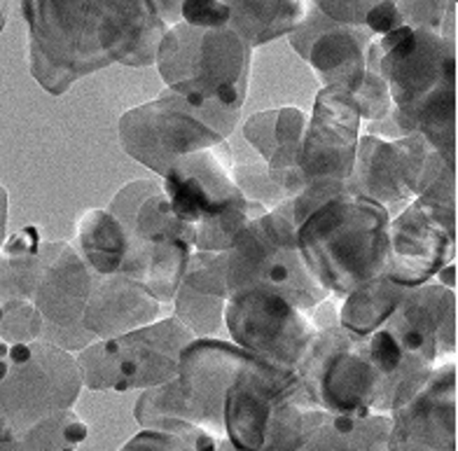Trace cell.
<instances>
[{"label":"cell","mask_w":458,"mask_h":451,"mask_svg":"<svg viewBox=\"0 0 458 451\" xmlns=\"http://www.w3.org/2000/svg\"><path fill=\"white\" fill-rule=\"evenodd\" d=\"M30 72L52 97L110 64L150 66L169 24L152 3H24Z\"/></svg>","instance_id":"6da1fadb"},{"label":"cell","mask_w":458,"mask_h":451,"mask_svg":"<svg viewBox=\"0 0 458 451\" xmlns=\"http://www.w3.org/2000/svg\"><path fill=\"white\" fill-rule=\"evenodd\" d=\"M253 358L227 339H192L182 349L174 379L145 388L139 397L136 421L148 430L181 438L194 451H216L225 438V396Z\"/></svg>","instance_id":"7a4b0ae2"},{"label":"cell","mask_w":458,"mask_h":451,"mask_svg":"<svg viewBox=\"0 0 458 451\" xmlns=\"http://www.w3.org/2000/svg\"><path fill=\"white\" fill-rule=\"evenodd\" d=\"M391 216L384 206L342 192L297 227L301 262L320 288L344 297L379 277L386 265Z\"/></svg>","instance_id":"3957f363"},{"label":"cell","mask_w":458,"mask_h":451,"mask_svg":"<svg viewBox=\"0 0 458 451\" xmlns=\"http://www.w3.org/2000/svg\"><path fill=\"white\" fill-rule=\"evenodd\" d=\"M250 61L253 47L227 26L208 29L178 21L164 33L155 64L166 87L194 108L239 124Z\"/></svg>","instance_id":"277c9868"},{"label":"cell","mask_w":458,"mask_h":451,"mask_svg":"<svg viewBox=\"0 0 458 451\" xmlns=\"http://www.w3.org/2000/svg\"><path fill=\"white\" fill-rule=\"evenodd\" d=\"M316 409L293 367L255 355L225 396V439L239 451H300Z\"/></svg>","instance_id":"5b68a950"},{"label":"cell","mask_w":458,"mask_h":451,"mask_svg":"<svg viewBox=\"0 0 458 451\" xmlns=\"http://www.w3.org/2000/svg\"><path fill=\"white\" fill-rule=\"evenodd\" d=\"M227 140L190 152L171 164L162 183L171 208L194 227V251L225 253L248 225L269 213L236 187Z\"/></svg>","instance_id":"8992f818"},{"label":"cell","mask_w":458,"mask_h":451,"mask_svg":"<svg viewBox=\"0 0 458 451\" xmlns=\"http://www.w3.org/2000/svg\"><path fill=\"white\" fill-rule=\"evenodd\" d=\"M82 391L78 361L47 342H0V442L24 438L43 419L72 409Z\"/></svg>","instance_id":"52a82bcc"},{"label":"cell","mask_w":458,"mask_h":451,"mask_svg":"<svg viewBox=\"0 0 458 451\" xmlns=\"http://www.w3.org/2000/svg\"><path fill=\"white\" fill-rule=\"evenodd\" d=\"M309 403L342 416L381 414L384 386L369 353L368 337L339 325L314 335L295 367Z\"/></svg>","instance_id":"ba28073f"},{"label":"cell","mask_w":458,"mask_h":451,"mask_svg":"<svg viewBox=\"0 0 458 451\" xmlns=\"http://www.w3.org/2000/svg\"><path fill=\"white\" fill-rule=\"evenodd\" d=\"M108 211L127 229L136 246L148 255L145 288L164 304L174 302L185 267L194 253V227L171 208L162 183L131 181L110 201Z\"/></svg>","instance_id":"9c48e42d"},{"label":"cell","mask_w":458,"mask_h":451,"mask_svg":"<svg viewBox=\"0 0 458 451\" xmlns=\"http://www.w3.org/2000/svg\"><path fill=\"white\" fill-rule=\"evenodd\" d=\"M192 339H197L192 332L171 316L120 337L89 344L75 358L82 386L91 391L155 388L174 379L182 349Z\"/></svg>","instance_id":"30bf717a"},{"label":"cell","mask_w":458,"mask_h":451,"mask_svg":"<svg viewBox=\"0 0 458 451\" xmlns=\"http://www.w3.org/2000/svg\"><path fill=\"white\" fill-rule=\"evenodd\" d=\"M295 232L276 211L265 213L248 225L227 251L229 295L253 285H267L311 316L330 295L301 262Z\"/></svg>","instance_id":"8fae6325"},{"label":"cell","mask_w":458,"mask_h":451,"mask_svg":"<svg viewBox=\"0 0 458 451\" xmlns=\"http://www.w3.org/2000/svg\"><path fill=\"white\" fill-rule=\"evenodd\" d=\"M234 127L166 89L155 101L122 115L120 143L131 159L164 178L175 159L225 143Z\"/></svg>","instance_id":"7c38bea8"},{"label":"cell","mask_w":458,"mask_h":451,"mask_svg":"<svg viewBox=\"0 0 458 451\" xmlns=\"http://www.w3.org/2000/svg\"><path fill=\"white\" fill-rule=\"evenodd\" d=\"M456 258V178L404 206L388 227L384 277L403 288L433 281Z\"/></svg>","instance_id":"4fadbf2b"},{"label":"cell","mask_w":458,"mask_h":451,"mask_svg":"<svg viewBox=\"0 0 458 451\" xmlns=\"http://www.w3.org/2000/svg\"><path fill=\"white\" fill-rule=\"evenodd\" d=\"M368 71L379 72L391 91V115L411 113L456 94V43L430 30L400 26L374 38Z\"/></svg>","instance_id":"5bb4252c"},{"label":"cell","mask_w":458,"mask_h":451,"mask_svg":"<svg viewBox=\"0 0 458 451\" xmlns=\"http://www.w3.org/2000/svg\"><path fill=\"white\" fill-rule=\"evenodd\" d=\"M446 178H456V166L446 164L419 133L403 139L360 133L349 187L353 194L384 206L393 217V211H403Z\"/></svg>","instance_id":"9a60e30c"},{"label":"cell","mask_w":458,"mask_h":451,"mask_svg":"<svg viewBox=\"0 0 458 451\" xmlns=\"http://www.w3.org/2000/svg\"><path fill=\"white\" fill-rule=\"evenodd\" d=\"M225 328L239 349L293 370L318 332L309 313L300 311L267 285H253L229 295Z\"/></svg>","instance_id":"2e32d148"},{"label":"cell","mask_w":458,"mask_h":451,"mask_svg":"<svg viewBox=\"0 0 458 451\" xmlns=\"http://www.w3.org/2000/svg\"><path fill=\"white\" fill-rule=\"evenodd\" d=\"M91 274L72 243L55 241L43 246V269L30 302L43 319L40 342L64 351H82L97 339L82 328V313L91 288Z\"/></svg>","instance_id":"e0dca14e"},{"label":"cell","mask_w":458,"mask_h":451,"mask_svg":"<svg viewBox=\"0 0 458 451\" xmlns=\"http://www.w3.org/2000/svg\"><path fill=\"white\" fill-rule=\"evenodd\" d=\"M360 110L356 98L335 87H323L314 101V113L307 115L301 139L300 169L304 185H346L353 174Z\"/></svg>","instance_id":"ac0fdd59"},{"label":"cell","mask_w":458,"mask_h":451,"mask_svg":"<svg viewBox=\"0 0 458 451\" xmlns=\"http://www.w3.org/2000/svg\"><path fill=\"white\" fill-rule=\"evenodd\" d=\"M372 40L365 26L337 24L316 5H309L300 26L288 36L290 47L314 68L323 87H335L351 97L365 80Z\"/></svg>","instance_id":"d6986e66"},{"label":"cell","mask_w":458,"mask_h":451,"mask_svg":"<svg viewBox=\"0 0 458 451\" xmlns=\"http://www.w3.org/2000/svg\"><path fill=\"white\" fill-rule=\"evenodd\" d=\"M384 330L407 353L433 365L456 361V290L440 283L410 288Z\"/></svg>","instance_id":"ffe728a7"},{"label":"cell","mask_w":458,"mask_h":451,"mask_svg":"<svg viewBox=\"0 0 458 451\" xmlns=\"http://www.w3.org/2000/svg\"><path fill=\"white\" fill-rule=\"evenodd\" d=\"M393 438L414 439L433 451H456V361L433 367L398 409L391 412Z\"/></svg>","instance_id":"44dd1931"},{"label":"cell","mask_w":458,"mask_h":451,"mask_svg":"<svg viewBox=\"0 0 458 451\" xmlns=\"http://www.w3.org/2000/svg\"><path fill=\"white\" fill-rule=\"evenodd\" d=\"M162 304L143 283L129 277H91L89 297L82 313L87 335L101 342L139 330L159 320Z\"/></svg>","instance_id":"7402d4cb"},{"label":"cell","mask_w":458,"mask_h":451,"mask_svg":"<svg viewBox=\"0 0 458 451\" xmlns=\"http://www.w3.org/2000/svg\"><path fill=\"white\" fill-rule=\"evenodd\" d=\"M227 300V251H194L174 295V319L185 325L197 339L220 337Z\"/></svg>","instance_id":"603a6c76"},{"label":"cell","mask_w":458,"mask_h":451,"mask_svg":"<svg viewBox=\"0 0 458 451\" xmlns=\"http://www.w3.org/2000/svg\"><path fill=\"white\" fill-rule=\"evenodd\" d=\"M304 129L307 113L293 106L255 113L243 122V136L259 152L269 174L276 175L288 199L300 194L304 187L297 169Z\"/></svg>","instance_id":"cb8c5ba5"},{"label":"cell","mask_w":458,"mask_h":451,"mask_svg":"<svg viewBox=\"0 0 458 451\" xmlns=\"http://www.w3.org/2000/svg\"><path fill=\"white\" fill-rule=\"evenodd\" d=\"M75 251L94 277H129L145 283L148 255L108 208H91L78 220Z\"/></svg>","instance_id":"d4e9b609"},{"label":"cell","mask_w":458,"mask_h":451,"mask_svg":"<svg viewBox=\"0 0 458 451\" xmlns=\"http://www.w3.org/2000/svg\"><path fill=\"white\" fill-rule=\"evenodd\" d=\"M391 414L342 416L316 409L309 426L307 451H386Z\"/></svg>","instance_id":"484cf974"},{"label":"cell","mask_w":458,"mask_h":451,"mask_svg":"<svg viewBox=\"0 0 458 451\" xmlns=\"http://www.w3.org/2000/svg\"><path fill=\"white\" fill-rule=\"evenodd\" d=\"M227 29L243 38L250 47H262L281 36H290L300 26L309 5L300 0L284 3H236L227 0Z\"/></svg>","instance_id":"4316f807"},{"label":"cell","mask_w":458,"mask_h":451,"mask_svg":"<svg viewBox=\"0 0 458 451\" xmlns=\"http://www.w3.org/2000/svg\"><path fill=\"white\" fill-rule=\"evenodd\" d=\"M407 290L410 288L388 281L384 274L362 283L360 288L349 293L339 304V328L349 330L351 335H358V337H369L386 325L403 297L407 295Z\"/></svg>","instance_id":"83f0119b"},{"label":"cell","mask_w":458,"mask_h":451,"mask_svg":"<svg viewBox=\"0 0 458 451\" xmlns=\"http://www.w3.org/2000/svg\"><path fill=\"white\" fill-rule=\"evenodd\" d=\"M43 246L40 229L30 225L0 248V307L17 300L30 302L43 269Z\"/></svg>","instance_id":"f1b7e54d"},{"label":"cell","mask_w":458,"mask_h":451,"mask_svg":"<svg viewBox=\"0 0 458 451\" xmlns=\"http://www.w3.org/2000/svg\"><path fill=\"white\" fill-rule=\"evenodd\" d=\"M232 175H234L236 187L242 190L243 197L265 206L267 211H276L288 199L281 183L276 181V175L269 174L265 164H234Z\"/></svg>","instance_id":"f546056e"},{"label":"cell","mask_w":458,"mask_h":451,"mask_svg":"<svg viewBox=\"0 0 458 451\" xmlns=\"http://www.w3.org/2000/svg\"><path fill=\"white\" fill-rule=\"evenodd\" d=\"M0 342L7 344H29L38 342L43 335V319L33 302L17 300L7 302L0 307Z\"/></svg>","instance_id":"4dcf8cb0"},{"label":"cell","mask_w":458,"mask_h":451,"mask_svg":"<svg viewBox=\"0 0 458 451\" xmlns=\"http://www.w3.org/2000/svg\"><path fill=\"white\" fill-rule=\"evenodd\" d=\"M395 7L404 26L454 38V3H395Z\"/></svg>","instance_id":"1f68e13d"},{"label":"cell","mask_w":458,"mask_h":451,"mask_svg":"<svg viewBox=\"0 0 458 451\" xmlns=\"http://www.w3.org/2000/svg\"><path fill=\"white\" fill-rule=\"evenodd\" d=\"M360 110L362 120L369 122H386L391 115V91H388L386 80L381 78L379 72L368 71L362 80L360 89L353 94Z\"/></svg>","instance_id":"d6a6232c"},{"label":"cell","mask_w":458,"mask_h":451,"mask_svg":"<svg viewBox=\"0 0 458 451\" xmlns=\"http://www.w3.org/2000/svg\"><path fill=\"white\" fill-rule=\"evenodd\" d=\"M120 451H194L175 435L162 433V430H148L143 428L139 435H133Z\"/></svg>","instance_id":"836d02e7"},{"label":"cell","mask_w":458,"mask_h":451,"mask_svg":"<svg viewBox=\"0 0 458 451\" xmlns=\"http://www.w3.org/2000/svg\"><path fill=\"white\" fill-rule=\"evenodd\" d=\"M386 451H433L428 447L419 445L414 439H403V438H393L388 439V449Z\"/></svg>","instance_id":"e575fe53"},{"label":"cell","mask_w":458,"mask_h":451,"mask_svg":"<svg viewBox=\"0 0 458 451\" xmlns=\"http://www.w3.org/2000/svg\"><path fill=\"white\" fill-rule=\"evenodd\" d=\"M437 281H440V285H445V288H452V290H456V265H446L445 269L440 271V274H437Z\"/></svg>","instance_id":"d590c367"},{"label":"cell","mask_w":458,"mask_h":451,"mask_svg":"<svg viewBox=\"0 0 458 451\" xmlns=\"http://www.w3.org/2000/svg\"><path fill=\"white\" fill-rule=\"evenodd\" d=\"M5 220H7V192L0 185V248H3V236H5Z\"/></svg>","instance_id":"8d00e7d4"},{"label":"cell","mask_w":458,"mask_h":451,"mask_svg":"<svg viewBox=\"0 0 458 451\" xmlns=\"http://www.w3.org/2000/svg\"><path fill=\"white\" fill-rule=\"evenodd\" d=\"M216 451H239V449H234V447H232V445H229V442H227V439H220V442H217V449Z\"/></svg>","instance_id":"74e56055"},{"label":"cell","mask_w":458,"mask_h":451,"mask_svg":"<svg viewBox=\"0 0 458 451\" xmlns=\"http://www.w3.org/2000/svg\"><path fill=\"white\" fill-rule=\"evenodd\" d=\"M5 29V5L0 3V30Z\"/></svg>","instance_id":"f35d334b"},{"label":"cell","mask_w":458,"mask_h":451,"mask_svg":"<svg viewBox=\"0 0 458 451\" xmlns=\"http://www.w3.org/2000/svg\"><path fill=\"white\" fill-rule=\"evenodd\" d=\"M0 319H3V311H0Z\"/></svg>","instance_id":"ab89813d"},{"label":"cell","mask_w":458,"mask_h":451,"mask_svg":"<svg viewBox=\"0 0 458 451\" xmlns=\"http://www.w3.org/2000/svg\"><path fill=\"white\" fill-rule=\"evenodd\" d=\"M300 451H307V449H300Z\"/></svg>","instance_id":"60d3db41"}]
</instances>
